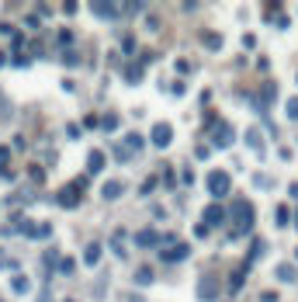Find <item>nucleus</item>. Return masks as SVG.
I'll use <instances>...</instances> for the list:
<instances>
[{
    "mask_svg": "<svg viewBox=\"0 0 298 302\" xmlns=\"http://www.w3.org/2000/svg\"><path fill=\"white\" fill-rule=\"evenodd\" d=\"M233 222H236V230H233L229 236H233V240L246 236V233L253 230V222H256V209H253V202H246V198H233Z\"/></svg>",
    "mask_w": 298,
    "mask_h": 302,
    "instance_id": "f257e3e1",
    "label": "nucleus"
},
{
    "mask_svg": "<svg viewBox=\"0 0 298 302\" xmlns=\"http://www.w3.org/2000/svg\"><path fill=\"white\" fill-rule=\"evenodd\" d=\"M198 39H201V42H205L212 52H218V49H222V35H215V31H201Z\"/></svg>",
    "mask_w": 298,
    "mask_h": 302,
    "instance_id": "a211bd4d",
    "label": "nucleus"
},
{
    "mask_svg": "<svg viewBox=\"0 0 298 302\" xmlns=\"http://www.w3.org/2000/svg\"><path fill=\"white\" fill-rule=\"evenodd\" d=\"M0 268H11V271H18V260H11L4 247H0Z\"/></svg>",
    "mask_w": 298,
    "mask_h": 302,
    "instance_id": "c756f323",
    "label": "nucleus"
},
{
    "mask_svg": "<svg viewBox=\"0 0 298 302\" xmlns=\"http://www.w3.org/2000/svg\"><path fill=\"white\" fill-rule=\"evenodd\" d=\"M153 281H156L153 268H139V271H135V285H153Z\"/></svg>",
    "mask_w": 298,
    "mask_h": 302,
    "instance_id": "5701e85b",
    "label": "nucleus"
},
{
    "mask_svg": "<svg viewBox=\"0 0 298 302\" xmlns=\"http://www.w3.org/2000/svg\"><path fill=\"white\" fill-rule=\"evenodd\" d=\"M260 302H277V292H264V295H260Z\"/></svg>",
    "mask_w": 298,
    "mask_h": 302,
    "instance_id": "37998d69",
    "label": "nucleus"
},
{
    "mask_svg": "<svg viewBox=\"0 0 298 302\" xmlns=\"http://www.w3.org/2000/svg\"><path fill=\"white\" fill-rule=\"evenodd\" d=\"M284 111H288V118H291V122H298V97H291Z\"/></svg>",
    "mask_w": 298,
    "mask_h": 302,
    "instance_id": "473e14b6",
    "label": "nucleus"
},
{
    "mask_svg": "<svg viewBox=\"0 0 298 302\" xmlns=\"http://www.w3.org/2000/svg\"><path fill=\"white\" fill-rule=\"evenodd\" d=\"M111 250H115V257H128V250H125V230H118L115 236H111Z\"/></svg>",
    "mask_w": 298,
    "mask_h": 302,
    "instance_id": "dca6fc26",
    "label": "nucleus"
},
{
    "mask_svg": "<svg viewBox=\"0 0 298 302\" xmlns=\"http://www.w3.org/2000/svg\"><path fill=\"white\" fill-rule=\"evenodd\" d=\"M295 260H298V247H295Z\"/></svg>",
    "mask_w": 298,
    "mask_h": 302,
    "instance_id": "09e8293b",
    "label": "nucleus"
},
{
    "mask_svg": "<svg viewBox=\"0 0 298 302\" xmlns=\"http://www.w3.org/2000/svg\"><path fill=\"white\" fill-rule=\"evenodd\" d=\"M4 63H7V56H4V52H0V66H4Z\"/></svg>",
    "mask_w": 298,
    "mask_h": 302,
    "instance_id": "49530a36",
    "label": "nucleus"
},
{
    "mask_svg": "<svg viewBox=\"0 0 298 302\" xmlns=\"http://www.w3.org/2000/svg\"><path fill=\"white\" fill-rule=\"evenodd\" d=\"M11 288H14V292H18V295H24V292H28V288H31V281H28V278H24V275H14V278H11Z\"/></svg>",
    "mask_w": 298,
    "mask_h": 302,
    "instance_id": "b1692460",
    "label": "nucleus"
},
{
    "mask_svg": "<svg viewBox=\"0 0 298 302\" xmlns=\"http://www.w3.org/2000/svg\"><path fill=\"white\" fill-rule=\"evenodd\" d=\"M66 136L69 139H80V125H66Z\"/></svg>",
    "mask_w": 298,
    "mask_h": 302,
    "instance_id": "a19ab883",
    "label": "nucleus"
},
{
    "mask_svg": "<svg viewBox=\"0 0 298 302\" xmlns=\"http://www.w3.org/2000/svg\"><path fill=\"white\" fill-rule=\"evenodd\" d=\"M274 226H281V230H284V226H291V209H288V205H277V212H274Z\"/></svg>",
    "mask_w": 298,
    "mask_h": 302,
    "instance_id": "aec40b11",
    "label": "nucleus"
},
{
    "mask_svg": "<svg viewBox=\"0 0 298 302\" xmlns=\"http://www.w3.org/2000/svg\"><path fill=\"white\" fill-rule=\"evenodd\" d=\"M101 243H87L84 247V264H87V268H97V264H101Z\"/></svg>",
    "mask_w": 298,
    "mask_h": 302,
    "instance_id": "4468645a",
    "label": "nucleus"
},
{
    "mask_svg": "<svg viewBox=\"0 0 298 302\" xmlns=\"http://www.w3.org/2000/svg\"><path fill=\"white\" fill-rule=\"evenodd\" d=\"M80 198H84V195H80V191H77V187H73V184H66L63 191L56 195V202H59L63 209H77V205H80Z\"/></svg>",
    "mask_w": 298,
    "mask_h": 302,
    "instance_id": "9b49d317",
    "label": "nucleus"
},
{
    "mask_svg": "<svg viewBox=\"0 0 298 302\" xmlns=\"http://www.w3.org/2000/svg\"><path fill=\"white\" fill-rule=\"evenodd\" d=\"M288 195H291V198H298V181H291V184H288Z\"/></svg>",
    "mask_w": 298,
    "mask_h": 302,
    "instance_id": "c03bdc74",
    "label": "nucleus"
},
{
    "mask_svg": "<svg viewBox=\"0 0 298 302\" xmlns=\"http://www.w3.org/2000/svg\"><path fill=\"white\" fill-rule=\"evenodd\" d=\"M45 268H59V250H45Z\"/></svg>",
    "mask_w": 298,
    "mask_h": 302,
    "instance_id": "7c9ffc66",
    "label": "nucleus"
},
{
    "mask_svg": "<svg viewBox=\"0 0 298 302\" xmlns=\"http://www.w3.org/2000/svg\"><path fill=\"white\" fill-rule=\"evenodd\" d=\"M104 163H107V157L101 153V149H90L87 153V177H97L104 170Z\"/></svg>",
    "mask_w": 298,
    "mask_h": 302,
    "instance_id": "ddd939ff",
    "label": "nucleus"
},
{
    "mask_svg": "<svg viewBox=\"0 0 298 302\" xmlns=\"http://www.w3.org/2000/svg\"><path fill=\"white\" fill-rule=\"evenodd\" d=\"M291 215H295V219H291V222H295V226H298V212H291Z\"/></svg>",
    "mask_w": 298,
    "mask_h": 302,
    "instance_id": "de8ad7c7",
    "label": "nucleus"
},
{
    "mask_svg": "<svg viewBox=\"0 0 298 302\" xmlns=\"http://www.w3.org/2000/svg\"><path fill=\"white\" fill-rule=\"evenodd\" d=\"M246 275H250V268H246V264H239V268L233 271V278H229V292H239L243 281H246Z\"/></svg>",
    "mask_w": 298,
    "mask_h": 302,
    "instance_id": "2eb2a0df",
    "label": "nucleus"
},
{
    "mask_svg": "<svg viewBox=\"0 0 298 302\" xmlns=\"http://www.w3.org/2000/svg\"><path fill=\"white\" fill-rule=\"evenodd\" d=\"M122 195H125V184H122V181H104V184H101V198H104V202H118Z\"/></svg>",
    "mask_w": 298,
    "mask_h": 302,
    "instance_id": "f8f14e48",
    "label": "nucleus"
},
{
    "mask_svg": "<svg viewBox=\"0 0 298 302\" xmlns=\"http://www.w3.org/2000/svg\"><path fill=\"white\" fill-rule=\"evenodd\" d=\"M156 184H160L156 177H146V184L139 187V195H153V191H156Z\"/></svg>",
    "mask_w": 298,
    "mask_h": 302,
    "instance_id": "2f4dec72",
    "label": "nucleus"
},
{
    "mask_svg": "<svg viewBox=\"0 0 298 302\" xmlns=\"http://www.w3.org/2000/svg\"><path fill=\"white\" fill-rule=\"evenodd\" d=\"M59 46H63V49H66V46H73V31H66V28L59 31Z\"/></svg>",
    "mask_w": 298,
    "mask_h": 302,
    "instance_id": "e433bc0d",
    "label": "nucleus"
},
{
    "mask_svg": "<svg viewBox=\"0 0 298 302\" xmlns=\"http://www.w3.org/2000/svg\"><path fill=\"white\" fill-rule=\"evenodd\" d=\"M63 63H69V66H77V63H80V56H77V52H63Z\"/></svg>",
    "mask_w": 298,
    "mask_h": 302,
    "instance_id": "58836bf2",
    "label": "nucleus"
},
{
    "mask_svg": "<svg viewBox=\"0 0 298 302\" xmlns=\"http://www.w3.org/2000/svg\"><path fill=\"white\" fill-rule=\"evenodd\" d=\"M135 49H139V46H135V35H125V39H122V52H125V56H132Z\"/></svg>",
    "mask_w": 298,
    "mask_h": 302,
    "instance_id": "c85d7f7f",
    "label": "nucleus"
},
{
    "mask_svg": "<svg viewBox=\"0 0 298 302\" xmlns=\"http://www.w3.org/2000/svg\"><path fill=\"white\" fill-rule=\"evenodd\" d=\"M253 184L260 187V191H271V184H274V181H271L267 174H253Z\"/></svg>",
    "mask_w": 298,
    "mask_h": 302,
    "instance_id": "cd10ccee",
    "label": "nucleus"
},
{
    "mask_svg": "<svg viewBox=\"0 0 298 302\" xmlns=\"http://www.w3.org/2000/svg\"><path fill=\"white\" fill-rule=\"evenodd\" d=\"M198 299H201V302H218V278H215L212 271L198 278Z\"/></svg>",
    "mask_w": 298,
    "mask_h": 302,
    "instance_id": "7ed1b4c3",
    "label": "nucleus"
},
{
    "mask_svg": "<svg viewBox=\"0 0 298 302\" xmlns=\"http://www.w3.org/2000/svg\"><path fill=\"white\" fill-rule=\"evenodd\" d=\"M125 84H142V63H135V66L125 70Z\"/></svg>",
    "mask_w": 298,
    "mask_h": 302,
    "instance_id": "4be33fe9",
    "label": "nucleus"
},
{
    "mask_svg": "<svg viewBox=\"0 0 298 302\" xmlns=\"http://www.w3.org/2000/svg\"><path fill=\"white\" fill-rule=\"evenodd\" d=\"M205 187H208V195H212V198H226V195L233 191V177H229L226 170H208Z\"/></svg>",
    "mask_w": 298,
    "mask_h": 302,
    "instance_id": "f03ea898",
    "label": "nucleus"
},
{
    "mask_svg": "<svg viewBox=\"0 0 298 302\" xmlns=\"http://www.w3.org/2000/svg\"><path fill=\"white\" fill-rule=\"evenodd\" d=\"M125 302H146V299H142V295H135V292H132V295H128V299H125Z\"/></svg>",
    "mask_w": 298,
    "mask_h": 302,
    "instance_id": "a18cd8bd",
    "label": "nucleus"
},
{
    "mask_svg": "<svg viewBox=\"0 0 298 302\" xmlns=\"http://www.w3.org/2000/svg\"><path fill=\"white\" fill-rule=\"evenodd\" d=\"M277 281H298L295 264H277Z\"/></svg>",
    "mask_w": 298,
    "mask_h": 302,
    "instance_id": "6ab92c4d",
    "label": "nucleus"
},
{
    "mask_svg": "<svg viewBox=\"0 0 298 302\" xmlns=\"http://www.w3.org/2000/svg\"><path fill=\"white\" fill-rule=\"evenodd\" d=\"M160 243V233L153 230V226H146V230H135V247L139 250H153Z\"/></svg>",
    "mask_w": 298,
    "mask_h": 302,
    "instance_id": "9d476101",
    "label": "nucleus"
},
{
    "mask_svg": "<svg viewBox=\"0 0 298 302\" xmlns=\"http://www.w3.org/2000/svg\"><path fill=\"white\" fill-rule=\"evenodd\" d=\"M163 184H167V191H173V187H177V174L167 170V174H163Z\"/></svg>",
    "mask_w": 298,
    "mask_h": 302,
    "instance_id": "c9c22d12",
    "label": "nucleus"
},
{
    "mask_svg": "<svg viewBox=\"0 0 298 302\" xmlns=\"http://www.w3.org/2000/svg\"><path fill=\"white\" fill-rule=\"evenodd\" d=\"M118 122H122V118L115 115V111H111V115H104V118H101V129H104V132H115V129H118Z\"/></svg>",
    "mask_w": 298,
    "mask_h": 302,
    "instance_id": "a878e982",
    "label": "nucleus"
},
{
    "mask_svg": "<svg viewBox=\"0 0 298 302\" xmlns=\"http://www.w3.org/2000/svg\"><path fill=\"white\" fill-rule=\"evenodd\" d=\"M201 215H205V226H208V230H212V226H226V219H229V212L222 209L218 202H212V205H208Z\"/></svg>",
    "mask_w": 298,
    "mask_h": 302,
    "instance_id": "6e6552de",
    "label": "nucleus"
},
{
    "mask_svg": "<svg viewBox=\"0 0 298 302\" xmlns=\"http://www.w3.org/2000/svg\"><path fill=\"white\" fill-rule=\"evenodd\" d=\"M246 146H250V153H253L256 160L267 157V146H264V136H260V129H246Z\"/></svg>",
    "mask_w": 298,
    "mask_h": 302,
    "instance_id": "1a4fd4ad",
    "label": "nucleus"
},
{
    "mask_svg": "<svg viewBox=\"0 0 298 302\" xmlns=\"http://www.w3.org/2000/svg\"><path fill=\"white\" fill-rule=\"evenodd\" d=\"M160 257H163V264H180V260L191 257V243H170L160 250Z\"/></svg>",
    "mask_w": 298,
    "mask_h": 302,
    "instance_id": "39448f33",
    "label": "nucleus"
},
{
    "mask_svg": "<svg viewBox=\"0 0 298 302\" xmlns=\"http://www.w3.org/2000/svg\"><path fill=\"white\" fill-rule=\"evenodd\" d=\"M77 271V260L73 257H59V275H73Z\"/></svg>",
    "mask_w": 298,
    "mask_h": 302,
    "instance_id": "bb28decb",
    "label": "nucleus"
},
{
    "mask_svg": "<svg viewBox=\"0 0 298 302\" xmlns=\"http://www.w3.org/2000/svg\"><path fill=\"white\" fill-rule=\"evenodd\" d=\"M24 24H28V28H39V24H42V18H39V14H28V18H24Z\"/></svg>",
    "mask_w": 298,
    "mask_h": 302,
    "instance_id": "4c0bfd02",
    "label": "nucleus"
},
{
    "mask_svg": "<svg viewBox=\"0 0 298 302\" xmlns=\"http://www.w3.org/2000/svg\"><path fill=\"white\" fill-rule=\"evenodd\" d=\"M180 181H184V187H191V184H194V170L184 167V170H180Z\"/></svg>",
    "mask_w": 298,
    "mask_h": 302,
    "instance_id": "72a5a7b5",
    "label": "nucleus"
},
{
    "mask_svg": "<svg viewBox=\"0 0 298 302\" xmlns=\"http://www.w3.org/2000/svg\"><path fill=\"white\" fill-rule=\"evenodd\" d=\"M260 254H264V240H253V247H250V254H246V260H243V264L250 268V264H253V260H256Z\"/></svg>",
    "mask_w": 298,
    "mask_h": 302,
    "instance_id": "393cba45",
    "label": "nucleus"
},
{
    "mask_svg": "<svg viewBox=\"0 0 298 302\" xmlns=\"http://www.w3.org/2000/svg\"><path fill=\"white\" fill-rule=\"evenodd\" d=\"M149 142H153L156 149H167V146L173 142V125H167V122H156V125H153V132H149Z\"/></svg>",
    "mask_w": 298,
    "mask_h": 302,
    "instance_id": "423d86ee",
    "label": "nucleus"
},
{
    "mask_svg": "<svg viewBox=\"0 0 298 302\" xmlns=\"http://www.w3.org/2000/svg\"><path fill=\"white\" fill-rule=\"evenodd\" d=\"M111 153H115V163H132V160H135V157L128 153V149L122 146V142H118V146H111Z\"/></svg>",
    "mask_w": 298,
    "mask_h": 302,
    "instance_id": "412c9836",
    "label": "nucleus"
},
{
    "mask_svg": "<svg viewBox=\"0 0 298 302\" xmlns=\"http://www.w3.org/2000/svg\"><path fill=\"white\" fill-rule=\"evenodd\" d=\"M295 80H298V77H295Z\"/></svg>",
    "mask_w": 298,
    "mask_h": 302,
    "instance_id": "8fccbe9b",
    "label": "nucleus"
},
{
    "mask_svg": "<svg viewBox=\"0 0 298 302\" xmlns=\"http://www.w3.org/2000/svg\"><path fill=\"white\" fill-rule=\"evenodd\" d=\"M122 146H125V149H128V153H132V157H135V153H139V149H142V146H146V139H142V136H139V132H128V136H125V142H122Z\"/></svg>",
    "mask_w": 298,
    "mask_h": 302,
    "instance_id": "f3484780",
    "label": "nucleus"
},
{
    "mask_svg": "<svg viewBox=\"0 0 298 302\" xmlns=\"http://www.w3.org/2000/svg\"><path fill=\"white\" fill-rule=\"evenodd\" d=\"M90 14L101 18V21H118V18H122V7H118V4H104V0H94V4H90Z\"/></svg>",
    "mask_w": 298,
    "mask_h": 302,
    "instance_id": "0eeeda50",
    "label": "nucleus"
},
{
    "mask_svg": "<svg viewBox=\"0 0 298 302\" xmlns=\"http://www.w3.org/2000/svg\"><path fill=\"white\" fill-rule=\"evenodd\" d=\"M274 24H277V28H281V31H284V28H288V24H291V21H288V18H284V14H277V18H274Z\"/></svg>",
    "mask_w": 298,
    "mask_h": 302,
    "instance_id": "79ce46f5",
    "label": "nucleus"
},
{
    "mask_svg": "<svg viewBox=\"0 0 298 302\" xmlns=\"http://www.w3.org/2000/svg\"><path fill=\"white\" fill-rule=\"evenodd\" d=\"M97 125H101V118H94V115L84 118V129H97Z\"/></svg>",
    "mask_w": 298,
    "mask_h": 302,
    "instance_id": "ea45409f",
    "label": "nucleus"
},
{
    "mask_svg": "<svg viewBox=\"0 0 298 302\" xmlns=\"http://www.w3.org/2000/svg\"><path fill=\"white\" fill-rule=\"evenodd\" d=\"M7 160H11V149H7V146H0V174L7 170Z\"/></svg>",
    "mask_w": 298,
    "mask_h": 302,
    "instance_id": "f704fd0d",
    "label": "nucleus"
},
{
    "mask_svg": "<svg viewBox=\"0 0 298 302\" xmlns=\"http://www.w3.org/2000/svg\"><path fill=\"white\" fill-rule=\"evenodd\" d=\"M212 142H215V149H229V146L236 142L233 125H229V122H218V125L212 129Z\"/></svg>",
    "mask_w": 298,
    "mask_h": 302,
    "instance_id": "20e7f679",
    "label": "nucleus"
}]
</instances>
